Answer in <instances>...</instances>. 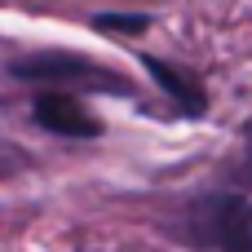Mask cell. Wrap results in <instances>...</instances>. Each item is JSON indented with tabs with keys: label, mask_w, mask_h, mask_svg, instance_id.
<instances>
[{
	"label": "cell",
	"mask_w": 252,
	"mask_h": 252,
	"mask_svg": "<svg viewBox=\"0 0 252 252\" xmlns=\"http://www.w3.org/2000/svg\"><path fill=\"white\" fill-rule=\"evenodd\" d=\"M31 115H35L40 128L62 133V137H97V133H102L97 120H93L75 97H66V93H40V97L31 102Z\"/></svg>",
	"instance_id": "cell-3"
},
{
	"label": "cell",
	"mask_w": 252,
	"mask_h": 252,
	"mask_svg": "<svg viewBox=\"0 0 252 252\" xmlns=\"http://www.w3.org/2000/svg\"><path fill=\"white\" fill-rule=\"evenodd\" d=\"M93 27L97 31H115V35H142L151 27V18L146 13H97Z\"/></svg>",
	"instance_id": "cell-5"
},
{
	"label": "cell",
	"mask_w": 252,
	"mask_h": 252,
	"mask_svg": "<svg viewBox=\"0 0 252 252\" xmlns=\"http://www.w3.org/2000/svg\"><path fill=\"white\" fill-rule=\"evenodd\" d=\"M195 239L217 252H252V204L235 195H217L195 208Z\"/></svg>",
	"instance_id": "cell-2"
},
{
	"label": "cell",
	"mask_w": 252,
	"mask_h": 252,
	"mask_svg": "<svg viewBox=\"0 0 252 252\" xmlns=\"http://www.w3.org/2000/svg\"><path fill=\"white\" fill-rule=\"evenodd\" d=\"M244 137H248V168H252V120L244 124Z\"/></svg>",
	"instance_id": "cell-6"
},
{
	"label": "cell",
	"mask_w": 252,
	"mask_h": 252,
	"mask_svg": "<svg viewBox=\"0 0 252 252\" xmlns=\"http://www.w3.org/2000/svg\"><path fill=\"white\" fill-rule=\"evenodd\" d=\"M142 66L155 75V84L182 106V115H204L208 111V97H204V89H199V80H190L186 71H177V66H168V62H159V58H142Z\"/></svg>",
	"instance_id": "cell-4"
},
{
	"label": "cell",
	"mask_w": 252,
	"mask_h": 252,
	"mask_svg": "<svg viewBox=\"0 0 252 252\" xmlns=\"http://www.w3.org/2000/svg\"><path fill=\"white\" fill-rule=\"evenodd\" d=\"M13 80H40V84H84V89H111V93H128V80L97 66L93 58L84 53H31V58H18L13 66Z\"/></svg>",
	"instance_id": "cell-1"
}]
</instances>
